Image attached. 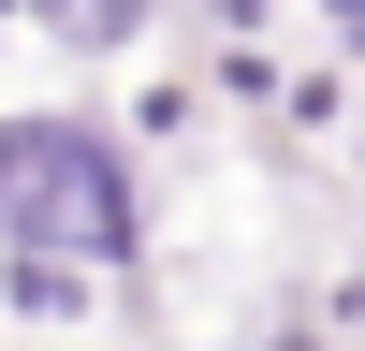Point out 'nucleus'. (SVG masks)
Segmentation results:
<instances>
[{
  "label": "nucleus",
  "mask_w": 365,
  "mask_h": 351,
  "mask_svg": "<svg viewBox=\"0 0 365 351\" xmlns=\"http://www.w3.org/2000/svg\"><path fill=\"white\" fill-rule=\"evenodd\" d=\"M0 205H15L29 234H73V249H117V234H132L103 146H73V132H15L0 146Z\"/></svg>",
  "instance_id": "obj_1"
},
{
  "label": "nucleus",
  "mask_w": 365,
  "mask_h": 351,
  "mask_svg": "<svg viewBox=\"0 0 365 351\" xmlns=\"http://www.w3.org/2000/svg\"><path fill=\"white\" fill-rule=\"evenodd\" d=\"M58 29H132V0H58Z\"/></svg>",
  "instance_id": "obj_2"
}]
</instances>
